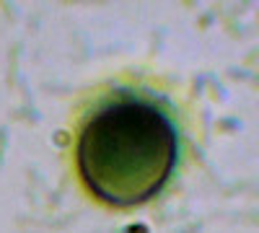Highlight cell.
Wrapping results in <instances>:
<instances>
[{
    "mask_svg": "<svg viewBox=\"0 0 259 233\" xmlns=\"http://www.w3.org/2000/svg\"><path fill=\"white\" fill-rule=\"evenodd\" d=\"M75 156L80 179L99 200L133 207L168 181L179 135L158 104L122 91L85 117Z\"/></svg>",
    "mask_w": 259,
    "mask_h": 233,
    "instance_id": "cell-1",
    "label": "cell"
}]
</instances>
